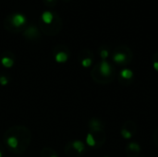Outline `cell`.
Instances as JSON below:
<instances>
[{
    "mask_svg": "<svg viewBox=\"0 0 158 157\" xmlns=\"http://www.w3.org/2000/svg\"><path fill=\"white\" fill-rule=\"evenodd\" d=\"M12 24L16 27H20L21 25H23L25 22H26V18H25L24 15L21 14V13H17L15 14L13 17H12Z\"/></svg>",
    "mask_w": 158,
    "mask_h": 157,
    "instance_id": "6da1fadb",
    "label": "cell"
},
{
    "mask_svg": "<svg viewBox=\"0 0 158 157\" xmlns=\"http://www.w3.org/2000/svg\"><path fill=\"white\" fill-rule=\"evenodd\" d=\"M100 70H101V73H102L103 75H105V76H108V75L111 73L110 65L106 61H103L102 63H101Z\"/></svg>",
    "mask_w": 158,
    "mask_h": 157,
    "instance_id": "7a4b0ae2",
    "label": "cell"
},
{
    "mask_svg": "<svg viewBox=\"0 0 158 157\" xmlns=\"http://www.w3.org/2000/svg\"><path fill=\"white\" fill-rule=\"evenodd\" d=\"M53 14H52V12H50V11H45V12H43V14H42V20L43 21L45 22V23H51L52 21H53Z\"/></svg>",
    "mask_w": 158,
    "mask_h": 157,
    "instance_id": "3957f363",
    "label": "cell"
},
{
    "mask_svg": "<svg viewBox=\"0 0 158 157\" xmlns=\"http://www.w3.org/2000/svg\"><path fill=\"white\" fill-rule=\"evenodd\" d=\"M68 60V55L64 52H59L56 55V61L58 63H64Z\"/></svg>",
    "mask_w": 158,
    "mask_h": 157,
    "instance_id": "277c9868",
    "label": "cell"
},
{
    "mask_svg": "<svg viewBox=\"0 0 158 157\" xmlns=\"http://www.w3.org/2000/svg\"><path fill=\"white\" fill-rule=\"evenodd\" d=\"M1 62H2V65L6 67H10L13 66V60H12L11 58H8V56H5V58H3L1 59Z\"/></svg>",
    "mask_w": 158,
    "mask_h": 157,
    "instance_id": "5b68a950",
    "label": "cell"
},
{
    "mask_svg": "<svg viewBox=\"0 0 158 157\" xmlns=\"http://www.w3.org/2000/svg\"><path fill=\"white\" fill-rule=\"evenodd\" d=\"M73 147L74 149L77 151V152L79 153H81L84 150V145H83V143L80 141H76L73 142Z\"/></svg>",
    "mask_w": 158,
    "mask_h": 157,
    "instance_id": "8992f818",
    "label": "cell"
},
{
    "mask_svg": "<svg viewBox=\"0 0 158 157\" xmlns=\"http://www.w3.org/2000/svg\"><path fill=\"white\" fill-rule=\"evenodd\" d=\"M114 60L117 63H122L126 60V55L122 53H117L114 55Z\"/></svg>",
    "mask_w": 158,
    "mask_h": 157,
    "instance_id": "52a82bcc",
    "label": "cell"
},
{
    "mask_svg": "<svg viewBox=\"0 0 158 157\" xmlns=\"http://www.w3.org/2000/svg\"><path fill=\"white\" fill-rule=\"evenodd\" d=\"M18 143H19L18 139H17V138H15V137H10V138H9V139H8V144L11 148H17Z\"/></svg>",
    "mask_w": 158,
    "mask_h": 157,
    "instance_id": "ba28073f",
    "label": "cell"
},
{
    "mask_svg": "<svg viewBox=\"0 0 158 157\" xmlns=\"http://www.w3.org/2000/svg\"><path fill=\"white\" fill-rule=\"evenodd\" d=\"M120 74L124 79H130V78H132V76H133V73H132V71L130 70H123Z\"/></svg>",
    "mask_w": 158,
    "mask_h": 157,
    "instance_id": "9c48e42d",
    "label": "cell"
},
{
    "mask_svg": "<svg viewBox=\"0 0 158 157\" xmlns=\"http://www.w3.org/2000/svg\"><path fill=\"white\" fill-rule=\"evenodd\" d=\"M86 141H87V144L90 146H94L95 145V141H94L93 137L92 134H88L87 135V138H86Z\"/></svg>",
    "mask_w": 158,
    "mask_h": 157,
    "instance_id": "30bf717a",
    "label": "cell"
},
{
    "mask_svg": "<svg viewBox=\"0 0 158 157\" xmlns=\"http://www.w3.org/2000/svg\"><path fill=\"white\" fill-rule=\"evenodd\" d=\"M81 64H83V66L85 67H90L91 64H92V59H91V58H85V59L83 60V62H81Z\"/></svg>",
    "mask_w": 158,
    "mask_h": 157,
    "instance_id": "8fae6325",
    "label": "cell"
},
{
    "mask_svg": "<svg viewBox=\"0 0 158 157\" xmlns=\"http://www.w3.org/2000/svg\"><path fill=\"white\" fill-rule=\"evenodd\" d=\"M121 133H122V136H123L124 138H126V139H129V138L131 137V134H130V131L126 130V129H123V130L121 131Z\"/></svg>",
    "mask_w": 158,
    "mask_h": 157,
    "instance_id": "7c38bea8",
    "label": "cell"
},
{
    "mask_svg": "<svg viewBox=\"0 0 158 157\" xmlns=\"http://www.w3.org/2000/svg\"><path fill=\"white\" fill-rule=\"evenodd\" d=\"M0 84H2V85L8 84V79L6 77H0Z\"/></svg>",
    "mask_w": 158,
    "mask_h": 157,
    "instance_id": "4fadbf2b",
    "label": "cell"
},
{
    "mask_svg": "<svg viewBox=\"0 0 158 157\" xmlns=\"http://www.w3.org/2000/svg\"><path fill=\"white\" fill-rule=\"evenodd\" d=\"M130 148L131 150H135V151L140 150V147H139V145H137V144H135V143H131L130 145Z\"/></svg>",
    "mask_w": 158,
    "mask_h": 157,
    "instance_id": "5bb4252c",
    "label": "cell"
},
{
    "mask_svg": "<svg viewBox=\"0 0 158 157\" xmlns=\"http://www.w3.org/2000/svg\"><path fill=\"white\" fill-rule=\"evenodd\" d=\"M101 56H102V58H106L107 56H108V52L106 51V50H103L102 52H101Z\"/></svg>",
    "mask_w": 158,
    "mask_h": 157,
    "instance_id": "9a60e30c",
    "label": "cell"
},
{
    "mask_svg": "<svg viewBox=\"0 0 158 157\" xmlns=\"http://www.w3.org/2000/svg\"><path fill=\"white\" fill-rule=\"evenodd\" d=\"M154 70H156L158 71V62H155L154 64Z\"/></svg>",
    "mask_w": 158,
    "mask_h": 157,
    "instance_id": "2e32d148",
    "label": "cell"
},
{
    "mask_svg": "<svg viewBox=\"0 0 158 157\" xmlns=\"http://www.w3.org/2000/svg\"><path fill=\"white\" fill-rule=\"evenodd\" d=\"M0 157H2V153H0Z\"/></svg>",
    "mask_w": 158,
    "mask_h": 157,
    "instance_id": "e0dca14e",
    "label": "cell"
},
{
    "mask_svg": "<svg viewBox=\"0 0 158 157\" xmlns=\"http://www.w3.org/2000/svg\"><path fill=\"white\" fill-rule=\"evenodd\" d=\"M51 157H58V156H56V155H53V156H51Z\"/></svg>",
    "mask_w": 158,
    "mask_h": 157,
    "instance_id": "ac0fdd59",
    "label": "cell"
},
{
    "mask_svg": "<svg viewBox=\"0 0 158 157\" xmlns=\"http://www.w3.org/2000/svg\"><path fill=\"white\" fill-rule=\"evenodd\" d=\"M49 1H51V0H49Z\"/></svg>",
    "mask_w": 158,
    "mask_h": 157,
    "instance_id": "d6986e66",
    "label": "cell"
}]
</instances>
